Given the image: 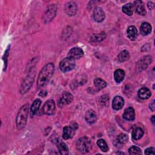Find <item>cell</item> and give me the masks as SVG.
<instances>
[{"label":"cell","instance_id":"obj_34","mask_svg":"<svg viewBox=\"0 0 155 155\" xmlns=\"http://www.w3.org/2000/svg\"><path fill=\"white\" fill-rule=\"evenodd\" d=\"M149 108L151 111H154L155 109V105H154V100H153L149 104Z\"/></svg>","mask_w":155,"mask_h":155},{"label":"cell","instance_id":"obj_5","mask_svg":"<svg viewBox=\"0 0 155 155\" xmlns=\"http://www.w3.org/2000/svg\"><path fill=\"white\" fill-rule=\"evenodd\" d=\"M35 72H32V73H30V74H28L27 78L24 79V82L22 84V85L21 87V93L22 94L25 93H27L28 90H30L33 82L34 81V78H35Z\"/></svg>","mask_w":155,"mask_h":155},{"label":"cell","instance_id":"obj_3","mask_svg":"<svg viewBox=\"0 0 155 155\" xmlns=\"http://www.w3.org/2000/svg\"><path fill=\"white\" fill-rule=\"evenodd\" d=\"M76 148L78 150L82 153H88L91 148V142L88 137H82L78 140Z\"/></svg>","mask_w":155,"mask_h":155},{"label":"cell","instance_id":"obj_15","mask_svg":"<svg viewBox=\"0 0 155 155\" xmlns=\"http://www.w3.org/2000/svg\"><path fill=\"white\" fill-rule=\"evenodd\" d=\"M75 129L71 126H66L63 128L62 137L64 139L67 140L72 137L75 133Z\"/></svg>","mask_w":155,"mask_h":155},{"label":"cell","instance_id":"obj_28","mask_svg":"<svg viewBox=\"0 0 155 155\" xmlns=\"http://www.w3.org/2000/svg\"><path fill=\"white\" fill-rule=\"evenodd\" d=\"M97 145L99 147V148L103 151V152H107L108 150V147L104 139H100L97 141Z\"/></svg>","mask_w":155,"mask_h":155},{"label":"cell","instance_id":"obj_19","mask_svg":"<svg viewBox=\"0 0 155 155\" xmlns=\"http://www.w3.org/2000/svg\"><path fill=\"white\" fill-rule=\"evenodd\" d=\"M151 94V93L150 90L146 87L141 88L137 91V95L139 97L142 99H148L150 97Z\"/></svg>","mask_w":155,"mask_h":155},{"label":"cell","instance_id":"obj_18","mask_svg":"<svg viewBox=\"0 0 155 155\" xmlns=\"http://www.w3.org/2000/svg\"><path fill=\"white\" fill-rule=\"evenodd\" d=\"M123 117L127 120H133L135 118L134 110L132 107H128L125 110Z\"/></svg>","mask_w":155,"mask_h":155},{"label":"cell","instance_id":"obj_11","mask_svg":"<svg viewBox=\"0 0 155 155\" xmlns=\"http://www.w3.org/2000/svg\"><path fill=\"white\" fill-rule=\"evenodd\" d=\"M152 57L150 56H146L143 57L137 63V68L140 70L146 69L147 67L151 63Z\"/></svg>","mask_w":155,"mask_h":155},{"label":"cell","instance_id":"obj_35","mask_svg":"<svg viewBox=\"0 0 155 155\" xmlns=\"http://www.w3.org/2000/svg\"><path fill=\"white\" fill-rule=\"evenodd\" d=\"M147 6H148V8L150 9V10H152L154 7V4L153 2H150L149 1L147 4Z\"/></svg>","mask_w":155,"mask_h":155},{"label":"cell","instance_id":"obj_30","mask_svg":"<svg viewBox=\"0 0 155 155\" xmlns=\"http://www.w3.org/2000/svg\"><path fill=\"white\" fill-rule=\"evenodd\" d=\"M128 140V136L125 133H120L117 137V140L119 143L125 144Z\"/></svg>","mask_w":155,"mask_h":155},{"label":"cell","instance_id":"obj_9","mask_svg":"<svg viewBox=\"0 0 155 155\" xmlns=\"http://www.w3.org/2000/svg\"><path fill=\"white\" fill-rule=\"evenodd\" d=\"M73 95L70 93H68V92L64 93L61 96V97L60 98L58 104L60 107H64L65 105H67L70 104L73 100Z\"/></svg>","mask_w":155,"mask_h":155},{"label":"cell","instance_id":"obj_22","mask_svg":"<svg viewBox=\"0 0 155 155\" xmlns=\"http://www.w3.org/2000/svg\"><path fill=\"white\" fill-rule=\"evenodd\" d=\"M106 37V34L105 32H101L99 33L94 34L90 38V42L92 43L99 42L103 41Z\"/></svg>","mask_w":155,"mask_h":155},{"label":"cell","instance_id":"obj_21","mask_svg":"<svg viewBox=\"0 0 155 155\" xmlns=\"http://www.w3.org/2000/svg\"><path fill=\"white\" fill-rule=\"evenodd\" d=\"M41 104V101L39 99H36L33 101V102L30 107V116L31 117H33L37 113V111H38V110Z\"/></svg>","mask_w":155,"mask_h":155},{"label":"cell","instance_id":"obj_32","mask_svg":"<svg viewBox=\"0 0 155 155\" xmlns=\"http://www.w3.org/2000/svg\"><path fill=\"white\" fill-rule=\"evenodd\" d=\"M145 154H155V149L154 147H150L147 148L145 150Z\"/></svg>","mask_w":155,"mask_h":155},{"label":"cell","instance_id":"obj_6","mask_svg":"<svg viewBox=\"0 0 155 155\" xmlns=\"http://www.w3.org/2000/svg\"><path fill=\"white\" fill-rule=\"evenodd\" d=\"M56 13V7L54 4H51L48 6L45 11L44 16V21L45 22H49L53 18H54Z\"/></svg>","mask_w":155,"mask_h":155},{"label":"cell","instance_id":"obj_13","mask_svg":"<svg viewBox=\"0 0 155 155\" xmlns=\"http://www.w3.org/2000/svg\"><path fill=\"white\" fill-rule=\"evenodd\" d=\"M83 55L84 51L79 47H73L68 53V57H70L74 59H79L83 56Z\"/></svg>","mask_w":155,"mask_h":155},{"label":"cell","instance_id":"obj_20","mask_svg":"<svg viewBox=\"0 0 155 155\" xmlns=\"http://www.w3.org/2000/svg\"><path fill=\"white\" fill-rule=\"evenodd\" d=\"M151 25L147 22H142L140 27V32L142 35H147L151 31Z\"/></svg>","mask_w":155,"mask_h":155},{"label":"cell","instance_id":"obj_7","mask_svg":"<svg viewBox=\"0 0 155 155\" xmlns=\"http://www.w3.org/2000/svg\"><path fill=\"white\" fill-rule=\"evenodd\" d=\"M55 110V104L53 100H48L45 102L42 107V112L47 115H51Z\"/></svg>","mask_w":155,"mask_h":155},{"label":"cell","instance_id":"obj_12","mask_svg":"<svg viewBox=\"0 0 155 155\" xmlns=\"http://www.w3.org/2000/svg\"><path fill=\"white\" fill-rule=\"evenodd\" d=\"M133 9H134L136 13L142 16H144L146 15L147 12L145 9L142 1H135L133 2Z\"/></svg>","mask_w":155,"mask_h":155},{"label":"cell","instance_id":"obj_17","mask_svg":"<svg viewBox=\"0 0 155 155\" xmlns=\"http://www.w3.org/2000/svg\"><path fill=\"white\" fill-rule=\"evenodd\" d=\"M127 35L130 40L134 41L137 37V30L136 27L134 25L128 27L127 30Z\"/></svg>","mask_w":155,"mask_h":155},{"label":"cell","instance_id":"obj_36","mask_svg":"<svg viewBox=\"0 0 155 155\" xmlns=\"http://www.w3.org/2000/svg\"><path fill=\"white\" fill-rule=\"evenodd\" d=\"M151 122L153 124V125H154V122H155V119H154V116H153L151 118Z\"/></svg>","mask_w":155,"mask_h":155},{"label":"cell","instance_id":"obj_29","mask_svg":"<svg viewBox=\"0 0 155 155\" xmlns=\"http://www.w3.org/2000/svg\"><path fill=\"white\" fill-rule=\"evenodd\" d=\"M58 150L59 153L62 155H66L68 154V148L64 142H61L58 145Z\"/></svg>","mask_w":155,"mask_h":155},{"label":"cell","instance_id":"obj_31","mask_svg":"<svg viewBox=\"0 0 155 155\" xmlns=\"http://www.w3.org/2000/svg\"><path fill=\"white\" fill-rule=\"evenodd\" d=\"M129 153L131 155H136V154H141V150L136 146H132L128 150Z\"/></svg>","mask_w":155,"mask_h":155},{"label":"cell","instance_id":"obj_24","mask_svg":"<svg viewBox=\"0 0 155 155\" xmlns=\"http://www.w3.org/2000/svg\"><path fill=\"white\" fill-rule=\"evenodd\" d=\"M143 135V131L140 128H136L133 130L132 132V137L134 140H137L142 137Z\"/></svg>","mask_w":155,"mask_h":155},{"label":"cell","instance_id":"obj_23","mask_svg":"<svg viewBox=\"0 0 155 155\" xmlns=\"http://www.w3.org/2000/svg\"><path fill=\"white\" fill-rule=\"evenodd\" d=\"M125 77V71L122 69H117L114 71V80L117 83L122 82Z\"/></svg>","mask_w":155,"mask_h":155},{"label":"cell","instance_id":"obj_10","mask_svg":"<svg viewBox=\"0 0 155 155\" xmlns=\"http://www.w3.org/2000/svg\"><path fill=\"white\" fill-rule=\"evenodd\" d=\"M93 17L96 22H101L104 20L105 15L104 10L101 8L97 7L93 10Z\"/></svg>","mask_w":155,"mask_h":155},{"label":"cell","instance_id":"obj_2","mask_svg":"<svg viewBox=\"0 0 155 155\" xmlns=\"http://www.w3.org/2000/svg\"><path fill=\"white\" fill-rule=\"evenodd\" d=\"M29 104H24L18 111L16 116V127L18 130L22 129L26 125L28 115L29 113Z\"/></svg>","mask_w":155,"mask_h":155},{"label":"cell","instance_id":"obj_26","mask_svg":"<svg viewBox=\"0 0 155 155\" xmlns=\"http://www.w3.org/2000/svg\"><path fill=\"white\" fill-rule=\"evenodd\" d=\"M122 12L127 15L128 16H131L133 15V5L131 3H128L125 5H123L122 8Z\"/></svg>","mask_w":155,"mask_h":155},{"label":"cell","instance_id":"obj_8","mask_svg":"<svg viewBox=\"0 0 155 155\" xmlns=\"http://www.w3.org/2000/svg\"><path fill=\"white\" fill-rule=\"evenodd\" d=\"M65 12L66 14L70 16H74L78 11L77 4L73 1H70L65 4Z\"/></svg>","mask_w":155,"mask_h":155},{"label":"cell","instance_id":"obj_14","mask_svg":"<svg viewBox=\"0 0 155 155\" xmlns=\"http://www.w3.org/2000/svg\"><path fill=\"white\" fill-rule=\"evenodd\" d=\"M124 104V99L119 96H117L114 97L112 102V107L115 110H120Z\"/></svg>","mask_w":155,"mask_h":155},{"label":"cell","instance_id":"obj_25","mask_svg":"<svg viewBox=\"0 0 155 155\" xmlns=\"http://www.w3.org/2000/svg\"><path fill=\"white\" fill-rule=\"evenodd\" d=\"M94 85L97 89L101 90L107 86V82L101 78H96L94 80Z\"/></svg>","mask_w":155,"mask_h":155},{"label":"cell","instance_id":"obj_1","mask_svg":"<svg viewBox=\"0 0 155 155\" xmlns=\"http://www.w3.org/2000/svg\"><path fill=\"white\" fill-rule=\"evenodd\" d=\"M54 71V65L53 63L47 64L40 71L38 80L37 85L39 88L45 87L50 80Z\"/></svg>","mask_w":155,"mask_h":155},{"label":"cell","instance_id":"obj_27","mask_svg":"<svg viewBox=\"0 0 155 155\" xmlns=\"http://www.w3.org/2000/svg\"><path fill=\"white\" fill-rule=\"evenodd\" d=\"M117 58H118V60L119 62H125V61H127L130 58L129 53L127 50H123L118 54Z\"/></svg>","mask_w":155,"mask_h":155},{"label":"cell","instance_id":"obj_33","mask_svg":"<svg viewBox=\"0 0 155 155\" xmlns=\"http://www.w3.org/2000/svg\"><path fill=\"white\" fill-rule=\"evenodd\" d=\"M101 101L100 102H102V103H104V102H108V96H107V95H104L102 96H101Z\"/></svg>","mask_w":155,"mask_h":155},{"label":"cell","instance_id":"obj_4","mask_svg":"<svg viewBox=\"0 0 155 155\" xmlns=\"http://www.w3.org/2000/svg\"><path fill=\"white\" fill-rule=\"evenodd\" d=\"M75 67V59L67 57L62 59L59 63V68L61 71L65 73L73 70Z\"/></svg>","mask_w":155,"mask_h":155},{"label":"cell","instance_id":"obj_16","mask_svg":"<svg viewBox=\"0 0 155 155\" xmlns=\"http://www.w3.org/2000/svg\"><path fill=\"white\" fill-rule=\"evenodd\" d=\"M85 120L90 124H94L97 120V115L95 111L91 109L88 110L85 114Z\"/></svg>","mask_w":155,"mask_h":155}]
</instances>
